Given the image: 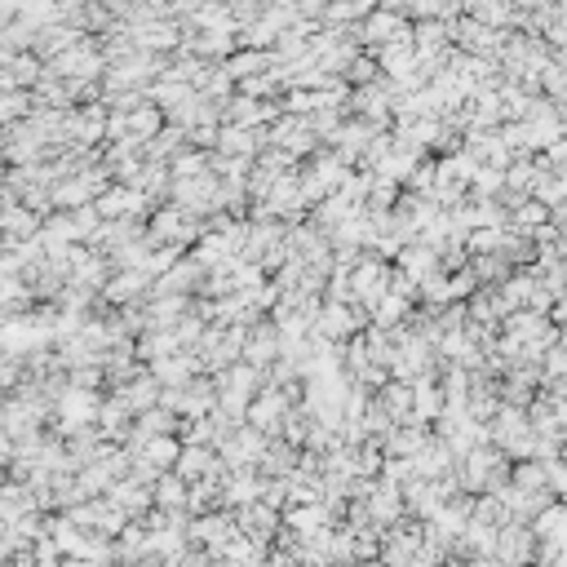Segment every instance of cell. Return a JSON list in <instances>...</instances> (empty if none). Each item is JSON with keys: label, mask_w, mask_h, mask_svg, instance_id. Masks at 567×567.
<instances>
[{"label": "cell", "mask_w": 567, "mask_h": 567, "mask_svg": "<svg viewBox=\"0 0 567 567\" xmlns=\"http://www.w3.org/2000/svg\"><path fill=\"white\" fill-rule=\"evenodd\" d=\"M240 532V523H235V514H226V510H209V514H195L191 519V528H187V536H191V545L195 550H204V554H218L231 545V536Z\"/></svg>", "instance_id": "1"}, {"label": "cell", "mask_w": 567, "mask_h": 567, "mask_svg": "<svg viewBox=\"0 0 567 567\" xmlns=\"http://www.w3.org/2000/svg\"><path fill=\"white\" fill-rule=\"evenodd\" d=\"M497 559L510 563V567H528L536 559V532H532V523H519V519L505 523V528L497 532Z\"/></svg>", "instance_id": "2"}, {"label": "cell", "mask_w": 567, "mask_h": 567, "mask_svg": "<svg viewBox=\"0 0 567 567\" xmlns=\"http://www.w3.org/2000/svg\"><path fill=\"white\" fill-rule=\"evenodd\" d=\"M235 523H240V532H249V536H257V541H266V545H271V541H275V532L284 528L280 510H271L266 501L240 505V510H235Z\"/></svg>", "instance_id": "3"}, {"label": "cell", "mask_w": 567, "mask_h": 567, "mask_svg": "<svg viewBox=\"0 0 567 567\" xmlns=\"http://www.w3.org/2000/svg\"><path fill=\"white\" fill-rule=\"evenodd\" d=\"M386 284H390V271L377 262V257H368V262H355V297L368 306H377L381 297H386Z\"/></svg>", "instance_id": "4"}, {"label": "cell", "mask_w": 567, "mask_h": 567, "mask_svg": "<svg viewBox=\"0 0 567 567\" xmlns=\"http://www.w3.org/2000/svg\"><path fill=\"white\" fill-rule=\"evenodd\" d=\"M457 40H461V45H466V49H474V54L492 58V54H501V49H505V40H510V36H505V32H492L488 23H479V18H470V23H461V27H457Z\"/></svg>", "instance_id": "5"}, {"label": "cell", "mask_w": 567, "mask_h": 567, "mask_svg": "<svg viewBox=\"0 0 567 567\" xmlns=\"http://www.w3.org/2000/svg\"><path fill=\"white\" fill-rule=\"evenodd\" d=\"M151 235L156 240H164L169 249H182V244L195 235V226H191V213H182V209H164L156 213V222H151Z\"/></svg>", "instance_id": "6"}, {"label": "cell", "mask_w": 567, "mask_h": 567, "mask_svg": "<svg viewBox=\"0 0 567 567\" xmlns=\"http://www.w3.org/2000/svg\"><path fill=\"white\" fill-rule=\"evenodd\" d=\"M222 559H231L235 567H262L266 559H271V545L257 541V536H249V532H235L231 545L222 550Z\"/></svg>", "instance_id": "7"}, {"label": "cell", "mask_w": 567, "mask_h": 567, "mask_svg": "<svg viewBox=\"0 0 567 567\" xmlns=\"http://www.w3.org/2000/svg\"><path fill=\"white\" fill-rule=\"evenodd\" d=\"M284 417H288V399L280 395V390H266V395H257L253 404H249V421H253L257 430L284 426Z\"/></svg>", "instance_id": "8"}, {"label": "cell", "mask_w": 567, "mask_h": 567, "mask_svg": "<svg viewBox=\"0 0 567 567\" xmlns=\"http://www.w3.org/2000/svg\"><path fill=\"white\" fill-rule=\"evenodd\" d=\"M319 337H350L364 328V315L355 311V306H328V311H319Z\"/></svg>", "instance_id": "9"}, {"label": "cell", "mask_w": 567, "mask_h": 567, "mask_svg": "<svg viewBox=\"0 0 567 567\" xmlns=\"http://www.w3.org/2000/svg\"><path fill=\"white\" fill-rule=\"evenodd\" d=\"M151 492H156V505L160 510H187V497H191V483L182 479L178 470H164L156 483H151Z\"/></svg>", "instance_id": "10"}, {"label": "cell", "mask_w": 567, "mask_h": 567, "mask_svg": "<svg viewBox=\"0 0 567 567\" xmlns=\"http://www.w3.org/2000/svg\"><path fill=\"white\" fill-rule=\"evenodd\" d=\"M142 457H147L156 470H169V466H178L182 443H178V439H169V435H151L147 443H142Z\"/></svg>", "instance_id": "11"}, {"label": "cell", "mask_w": 567, "mask_h": 567, "mask_svg": "<svg viewBox=\"0 0 567 567\" xmlns=\"http://www.w3.org/2000/svg\"><path fill=\"white\" fill-rule=\"evenodd\" d=\"M412 412H417V417H426V421H435L439 412H443V390L430 377H421L417 386H412Z\"/></svg>", "instance_id": "12"}, {"label": "cell", "mask_w": 567, "mask_h": 567, "mask_svg": "<svg viewBox=\"0 0 567 567\" xmlns=\"http://www.w3.org/2000/svg\"><path fill=\"white\" fill-rule=\"evenodd\" d=\"M381 408H386L390 417H408L412 412V390L404 386V381H386V386H381Z\"/></svg>", "instance_id": "13"}, {"label": "cell", "mask_w": 567, "mask_h": 567, "mask_svg": "<svg viewBox=\"0 0 567 567\" xmlns=\"http://www.w3.org/2000/svg\"><path fill=\"white\" fill-rule=\"evenodd\" d=\"M293 461H297V452L293 448H280V443L262 452V470L271 474V479H280V474L288 479V474H293Z\"/></svg>", "instance_id": "14"}, {"label": "cell", "mask_w": 567, "mask_h": 567, "mask_svg": "<svg viewBox=\"0 0 567 567\" xmlns=\"http://www.w3.org/2000/svg\"><path fill=\"white\" fill-rule=\"evenodd\" d=\"M474 18H479V23H510L514 18V0H479V5H474Z\"/></svg>", "instance_id": "15"}, {"label": "cell", "mask_w": 567, "mask_h": 567, "mask_svg": "<svg viewBox=\"0 0 567 567\" xmlns=\"http://www.w3.org/2000/svg\"><path fill=\"white\" fill-rule=\"evenodd\" d=\"M244 355H249V364H266L275 355V328H257L253 342L244 346Z\"/></svg>", "instance_id": "16"}, {"label": "cell", "mask_w": 567, "mask_h": 567, "mask_svg": "<svg viewBox=\"0 0 567 567\" xmlns=\"http://www.w3.org/2000/svg\"><path fill=\"white\" fill-rule=\"evenodd\" d=\"M156 381H151V377H142V381H133V386H129V395H125V408H151V404H156Z\"/></svg>", "instance_id": "17"}, {"label": "cell", "mask_w": 567, "mask_h": 567, "mask_svg": "<svg viewBox=\"0 0 567 567\" xmlns=\"http://www.w3.org/2000/svg\"><path fill=\"white\" fill-rule=\"evenodd\" d=\"M404 311H408V302H404V297H399V293H386V297H381V302H377V324H381V328L399 324V319H404Z\"/></svg>", "instance_id": "18"}, {"label": "cell", "mask_w": 567, "mask_h": 567, "mask_svg": "<svg viewBox=\"0 0 567 567\" xmlns=\"http://www.w3.org/2000/svg\"><path fill=\"white\" fill-rule=\"evenodd\" d=\"M191 368H195L191 359H182V355H178V359H160V364H156V373H160L164 381H178V386H182V381L191 377Z\"/></svg>", "instance_id": "19"}, {"label": "cell", "mask_w": 567, "mask_h": 567, "mask_svg": "<svg viewBox=\"0 0 567 567\" xmlns=\"http://www.w3.org/2000/svg\"><path fill=\"white\" fill-rule=\"evenodd\" d=\"M142 284H147V275H133V271H129V275H120V280H116V284H111V288H107V293H111V297H116V302H125V297H133V293H138V288H142Z\"/></svg>", "instance_id": "20"}, {"label": "cell", "mask_w": 567, "mask_h": 567, "mask_svg": "<svg viewBox=\"0 0 567 567\" xmlns=\"http://www.w3.org/2000/svg\"><path fill=\"white\" fill-rule=\"evenodd\" d=\"M545 160H550V169H559V164H567V129L559 133V142H550V147L541 151Z\"/></svg>", "instance_id": "21"}, {"label": "cell", "mask_w": 567, "mask_h": 567, "mask_svg": "<svg viewBox=\"0 0 567 567\" xmlns=\"http://www.w3.org/2000/svg\"><path fill=\"white\" fill-rule=\"evenodd\" d=\"M226 151H253L249 133H226Z\"/></svg>", "instance_id": "22"}, {"label": "cell", "mask_w": 567, "mask_h": 567, "mask_svg": "<svg viewBox=\"0 0 567 567\" xmlns=\"http://www.w3.org/2000/svg\"><path fill=\"white\" fill-rule=\"evenodd\" d=\"M550 319H554V324H559V328H567V293H563V297H554Z\"/></svg>", "instance_id": "23"}, {"label": "cell", "mask_w": 567, "mask_h": 567, "mask_svg": "<svg viewBox=\"0 0 567 567\" xmlns=\"http://www.w3.org/2000/svg\"><path fill=\"white\" fill-rule=\"evenodd\" d=\"M213 567H235L231 559H222V554H218V559H213Z\"/></svg>", "instance_id": "24"}, {"label": "cell", "mask_w": 567, "mask_h": 567, "mask_svg": "<svg viewBox=\"0 0 567 567\" xmlns=\"http://www.w3.org/2000/svg\"><path fill=\"white\" fill-rule=\"evenodd\" d=\"M5 461H9V448H5V443H0V466H5Z\"/></svg>", "instance_id": "25"}, {"label": "cell", "mask_w": 567, "mask_h": 567, "mask_svg": "<svg viewBox=\"0 0 567 567\" xmlns=\"http://www.w3.org/2000/svg\"><path fill=\"white\" fill-rule=\"evenodd\" d=\"M559 346H567V328H563V333H559Z\"/></svg>", "instance_id": "26"}]
</instances>
